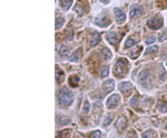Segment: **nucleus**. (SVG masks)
Here are the masks:
<instances>
[{"label":"nucleus","mask_w":167,"mask_h":138,"mask_svg":"<svg viewBox=\"0 0 167 138\" xmlns=\"http://www.w3.org/2000/svg\"><path fill=\"white\" fill-rule=\"evenodd\" d=\"M56 78H57V82L63 81V72L59 68H57V71H56Z\"/></svg>","instance_id":"nucleus-23"},{"label":"nucleus","mask_w":167,"mask_h":138,"mask_svg":"<svg viewBox=\"0 0 167 138\" xmlns=\"http://www.w3.org/2000/svg\"><path fill=\"white\" fill-rule=\"evenodd\" d=\"M148 83V81H149V73L147 72V71H143L142 73H140V75H139V83L143 85V86H145L146 87V82ZM149 84V83H148Z\"/></svg>","instance_id":"nucleus-9"},{"label":"nucleus","mask_w":167,"mask_h":138,"mask_svg":"<svg viewBox=\"0 0 167 138\" xmlns=\"http://www.w3.org/2000/svg\"><path fill=\"white\" fill-rule=\"evenodd\" d=\"M166 39H167V32H163L162 35H160V38H159V41L163 42L164 40H166Z\"/></svg>","instance_id":"nucleus-29"},{"label":"nucleus","mask_w":167,"mask_h":138,"mask_svg":"<svg viewBox=\"0 0 167 138\" xmlns=\"http://www.w3.org/2000/svg\"><path fill=\"white\" fill-rule=\"evenodd\" d=\"M147 27L152 30H158L163 27V19L162 17H155L147 21Z\"/></svg>","instance_id":"nucleus-3"},{"label":"nucleus","mask_w":167,"mask_h":138,"mask_svg":"<svg viewBox=\"0 0 167 138\" xmlns=\"http://www.w3.org/2000/svg\"><path fill=\"white\" fill-rule=\"evenodd\" d=\"M110 119H112V117H110V116L108 115V116H107V118H106L104 120V125H105V126H107V125L109 124V120H110Z\"/></svg>","instance_id":"nucleus-30"},{"label":"nucleus","mask_w":167,"mask_h":138,"mask_svg":"<svg viewBox=\"0 0 167 138\" xmlns=\"http://www.w3.org/2000/svg\"><path fill=\"white\" fill-rule=\"evenodd\" d=\"M79 59H80V49H77L73 52V54L70 57V61L71 62H77V61H79Z\"/></svg>","instance_id":"nucleus-17"},{"label":"nucleus","mask_w":167,"mask_h":138,"mask_svg":"<svg viewBox=\"0 0 167 138\" xmlns=\"http://www.w3.org/2000/svg\"><path fill=\"white\" fill-rule=\"evenodd\" d=\"M73 5V0H60V6L63 9L68 10Z\"/></svg>","instance_id":"nucleus-18"},{"label":"nucleus","mask_w":167,"mask_h":138,"mask_svg":"<svg viewBox=\"0 0 167 138\" xmlns=\"http://www.w3.org/2000/svg\"><path fill=\"white\" fill-rule=\"evenodd\" d=\"M118 89H119V91H122L123 93H126L127 91H129V89H132V84L129 82H122V83H119Z\"/></svg>","instance_id":"nucleus-14"},{"label":"nucleus","mask_w":167,"mask_h":138,"mask_svg":"<svg viewBox=\"0 0 167 138\" xmlns=\"http://www.w3.org/2000/svg\"><path fill=\"white\" fill-rule=\"evenodd\" d=\"M73 10H75V12H77L78 14H84V12H85V8H83V6L80 5V2H78L76 6H75V8H73Z\"/></svg>","instance_id":"nucleus-19"},{"label":"nucleus","mask_w":167,"mask_h":138,"mask_svg":"<svg viewBox=\"0 0 167 138\" xmlns=\"http://www.w3.org/2000/svg\"><path fill=\"white\" fill-rule=\"evenodd\" d=\"M114 12H115L116 19L118 23H124L126 21V14L123 10H120L119 8H114Z\"/></svg>","instance_id":"nucleus-6"},{"label":"nucleus","mask_w":167,"mask_h":138,"mask_svg":"<svg viewBox=\"0 0 167 138\" xmlns=\"http://www.w3.org/2000/svg\"><path fill=\"white\" fill-rule=\"evenodd\" d=\"M126 127V119L125 117H120V118L117 119V123H116V128L118 129L119 131L124 130V128Z\"/></svg>","instance_id":"nucleus-12"},{"label":"nucleus","mask_w":167,"mask_h":138,"mask_svg":"<svg viewBox=\"0 0 167 138\" xmlns=\"http://www.w3.org/2000/svg\"><path fill=\"white\" fill-rule=\"evenodd\" d=\"M120 103V96L118 94H113L112 96H109V99H107V108L112 109L116 108Z\"/></svg>","instance_id":"nucleus-4"},{"label":"nucleus","mask_w":167,"mask_h":138,"mask_svg":"<svg viewBox=\"0 0 167 138\" xmlns=\"http://www.w3.org/2000/svg\"><path fill=\"white\" fill-rule=\"evenodd\" d=\"M68 82H69V85L71 86V87H76L77 85H78V83H79V78L78 76H76V75H71L69 80H68Z\"/></svg>","instance_id":"nucleus-16"},{"label":"nucleus","mask_w":167,"mask_h":138,"mask_svg":"<svg viewBox=\"0 0 167 138\" xmlns=\"http://www.w3.org/2000/svg\"><path fill=\"white\" fill-rule=\"evenodd\" d=\"M99 40H100V35H99L98 32L92 33V35H90V38H89V45H90V47L97 45V44L99 43Z\"/></svg>","instance_id":"nucleus-8"},{"label":"nucleus","mask_w":167,"mask_h":138,"mask_svg":"<svg viewBox=\"0 0 167 138\" xmlns=\"http://www.w3.org/2000/svg\"><path fill=\"white\" fill-rule=\"evenodd\" d=\"M112 57H113V54H112V52H110L109 49L103 48V49L100 50V58L103 59V61H109V60L112 59Z\"/></svg>","instance_id":"nucleus-7"},{"label":"nucleus","mask_w":167,"mask_h":138,"mask_svg":"<svg viewBox=\"0 0 167 138\" xmlns=\"http://www.w3.org/2000/svg\"><path fill=\"white\" fill-rule=\"evenodd\" d=\"M166 65H167V63H166Z\"/></svg>","instance_id":"nucleus-31"},{"label":"nucleus","mask_w":167,"mask_h":138,"mask_svg":"<svg viewBox=\"0 0 167 138\" xmlns=\"http://www.w3.org/2000/svg\"><path fill=\"white\" fill-rule=\"evenodd\" d=\"M68 51H69V49H68L66 45H63V47H61L60 50H59V54H60L61 57H66V55L68 54Z\"/></svg>","instance_id":"nucleus-24"},{"label":"nucleus","mask_w":167,"mask_h":138,"mask_svg":"<svg viewBox=\"0 0 167 138\" xmlns=\"http://www.w3.org/2000/svg\"><path fill=\"white\" fill-rule=\"evenodd\" d=\"M106 39H107V41H108L110 44H114V45H115L116 43H117V37H116L115 33H113V32L107 33V34H106Z\"/></svg>","instance_id":"nucleus-15"},{"label":"nucleus","mask_w":167,"mask_h":138,"mask_svg":"<svg viewBox=\"0 0 167 138\" xmlns=\"http://www.w3.org/2000/svg\"><path fill=\"white\" fill-rule=\"evenodd\" d=\"M94 23L96 26L100 27V28H107L110 23V21L107 19V17H97L94 20Z\"/></svg>","instance_id":"nucleus-5"},{"label":"nucleus","mask_w":167,"mask_h":138,"mask_svg":"<svg viewBox=\"0 0 167 138\" xmlns=\"http://www.w3.org/2000/svg\"><path fill=\"white\" fill-rule=\"evenodd\" d=\"M158 51V47H150V48H148L146 49V54H150V53H154V52H157Z\"/></svg>","instance_id":"nucleus-26"},{"label":"nucleus","mask_w":167,"mask_h":138,"mask_svg":"<svg viewBox=\"0 0 167 138\" xmlns=\"http://www.w3.org/2000/svg\"><path fill=\"white\" fill-rule=\"evenodd\" d=\"M63 22H65V20H63V17H58L57 20H56V30H59L61 27L63 26Z\"/></svg>","instance_id":"nucleus-21"},{"label":"nucleus","mask_w":167,"mask_h":138,"mask_svg":"<svg viewBox=\"0 0 167 138\" xmlns=\"http://www.w3.org/2000/svg\"><path fill=\"white\" fill-rule=\"evenodd\" d=\"M100 137H102L100 130H95L94 133H93V135H92V138H100Z\"/></svg>","instance_id":"nucleus-27"},{"label":"nucleus","mask_w":167,"mask_h":138,"mask_svg":"<svg viewBox=\"0 0 167 138\" xmlns=\"http://www.w3.org/2000/svg\"><path fill=\"white\" fill-rule=\"evenodd\" d=\"M135 40L133 39V38H128V39L126 40L125 42V48L126 49H129V48H133L134 45H135Z\"/></svg>","instance_id":"nucleus-20"},{"label":"nucleus","mask_w":167,"mask_h":138,"mask_svg":"<svg viewBox=\"0 0 167 138\" xmlns=\"http://www.w3.org/2000/svg\"><path fill=\"white\" fill-rule=\"evenodd\" d=\"M143 138H157V134L154 129H147L146 131H144L142 134Z\"/></svg>","instance_id":"nucleus-13"},{"label":"nucleus","mask_w":167,"mask_h":138,"mask_svg":"<svg viewBox=\"0 0 167 138\" xmlns=\"http://www.w3.org/2000/svg\"><path fill=\"white\" fill-rule=\"evenodd\" d=\"M142 12V8L139 6H133L130 8V11H129V19H133L135 18V16L139 14Z\"/></svg>","instance_id":"nucleus-11"},{"label":"nucleus","mask_w":167,"mask_h":138,"mask_svg":"<svg viewBox=\"0 0 167 138\" xmlns=\"http://www.w3.org/2000/svg\"><path fill=\"white\" fill-rule=\"evenodd\" d=\"M89 108H90V105H89V102L86 99L85 101V103H84V107H83V110L85 114H88L89 113Z\"/></svg>","instance_id":"nucleus-25"},{"label":"nucleus","mask_w":167,"mask_h":138,"mask_svg":"<svg viewBox=\"0 0 167 138\" xmlns=\"http://www.w3.org/2000/svg\"><path fill=\"white\" fill-rule=\"evenodd\" d=\"M109 74V68L108 66H103L102 70H100V78H107Z\"/></svg>","instance_id":"nucleus-22"},{"label":"nucleus","mask_w":167,"mask_h":138,"mask_svg":"<svg viewBox=\"0 0 167 138\" xmlns=\"http://www.w3.org/2000/svg\"><path fill=\"white\" fill-rule=\"evenodd\" d=\"M128 62L126 59H118L114 66V74L118 78H123L127 73Z\"/></svg>","instance_id":"nucleus-2"},{"label":"nucleus","mask_w":167,"mask_h":138,"mask_svg":"<svg viewBox=\"0 0 167 138\" xmlns=\"http://www.w3.org/2000/svg\"><path fill=\"white\" fill-rule=\"evenodd\" d=\"M58 102L61 107H69L73 102V94L67 87H63L59 92Z\"/></svg>","instance_id":"nucleus-1"},{"label":"nucleus","mask_w":167,"mask_h":138,"mask_svg":"<svg viewBox=\"0 0 167 138\" xmlns=\"http://www.w3.org/2000/svg\"><path fill=\"white\" fill-rule=\"evenodd\" d=\"M145 42H146L147 44H152V43H154V42H155V37H152V38H147Z\"/></svg>","instance_id":"nucleus-28"},{"label":"nucleus","mask_w":167,"mask_h":138,"mask_svg":"<svg viewBox=\"0 0 167 138\" xmlns=\"http://www.w3.org/2000/svg\"><path fill=\"white\" fill-rule=\"evenodd\" d=\"M115 87V82L113 81V80H108V81H106L104 83V85H103V89H105V93H108V92H110V91H113Z\"/></svg>","instance_id":"nucleus-10"}]
</instances>
